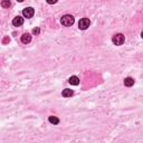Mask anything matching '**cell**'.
I'll list each match as a JSON object with an SVG mask.
<instances>
[{"instance_id": "obj_1", "label": "cell", "mask_w": 143, "mask_h": 143, "mask_svg": "<svg viewBox=\"0 0 143 143\" xmlns=\"http://www.w3.org/2000/svg\"><path fill=\"white\" fill-rule=\"evenodd\" d=\"M62 24L63 26H66V27H69V26H72L75 22V19L73 16H70V15H65V16H63L62 18Z\"/></svg>"}, {"instance_id": "obj_2", "label": "cell", "mask_w": 143, "mask_h": 143, "mask_svg": "<svg viewBox=\"0 0 143 143\" xmlns=\"http://www.w3.org/2000/svg\"><path fill=\"white\" fill-rule=\"evenodd\" d=\"M112 41L116 46H121V45H123L124 41H125V37H124L122 34H116V35L113 36Z\"/></svg>"}, {"instance_id": "obj_3", "label": "cell", "mask_w": 143, "mask_h": 143, "mask_svg": "<svg viewBox=\"0 0 143 143\" xmlns=\"http://www.w3.org/2000/svg\"><path fill=\"white\" fill-rule=\"evenodd\" d=\"M89 25H91V21H89L88 18H82L78 22V28L82 29V30H85L89 27Z\"/></svg>"}, {"instance_id": "obj_4", "label": "cell", "mask_w": 143, "mask_h": 143, "mask_svg": "<svg viewBox=\"0 0 143 143\" xmlns=\"http://www.w3.org/2000/svg\"><path fill=\"white\" fill-rule=\"evenodd\" d=\"M34 14H35V10L31 7H28V8H25L24 11H22V15H24L25 18H31L34 16Z\"/></svg>"}, {"instance_id": "obj_5", "label": "cell", "mask_w": 143, "mask_h": 143, "mask_svg": "<svg viewBox=\"0 0 143 143\" xmlns=\"http://www.w3.org/2000/svg\"><path fill=\"white\" fill-rule=\"evenodd\" d=\"M22 24H24V18H22V17L18 16V17H16V18H14L12 25L15 26V27H20Z\"/></svg>"}, {"instance_id": "obj_6", "label": "cell", "mask_w": 143, "mask_h": 143, "mask_svg": "<svg viewBox=\"0 0 143 143\" xmlns=\"http://www.w3.org/2000/svg\"><path fill=\"white\" fill-rule=\"evenodd\" d=\"M21 41L24 44H28L31 41V36L29 35V34H24V35L21 36Z\"/></svg>"}, {"instance_id": "obj_7", "label": "cell", "mask_w": 143, "mask_h": 143, "mask_svg": "<svg viewBox=\"0 0 143 143\" xmlns=\"http://www.w3.org/2000/svg\"><path fill=\"white\" fill-rule=\"evenodd\" d=\"M124 85L127 86V87H131V86L134 85V80L132 77H127L124 80Z\"/></svg>"}, {"instance_id": "obj_8", "label": "cell", "mask_w": 143, "mask_h": 143, "mask_svg": "<svg viewBox=\"0 0 143 143\" xmlns=\"http://www.w3.org/2000/svg\"><path fill=\"white\" fill-rule=\"evenodd\" d=\"M69 83L72 85H78L80 84V78H78L77 76H72L69 78Z\"/></svg>"}, {"instance_id": "obj_9", "label": "cell", "mask_w": 143, "mask_h": 143, "mask_svg": "<svg viewBox=\"0 0 143 143\" xmlns=\"http://www.w3.org/2000/svg\"><path fill=\"white\" fill-rule=\"evenodd\" d=\"M62 94H63V96H64V97H70V96H72V95H73V94H74V92L72 91V89H68V88H66V89H64Z\"/></svg>"}, {"instance_id": "obj_10", "label": "cell", "mask_w": 143, "mask_h": 143, "mask_svg": "<svg viewBox=\"0 0 143 143\" xmlns=\"http://www.w3.org/2000/svg\"><path fill=\"white\" fill-rule=\"evenodd\" d=\"M49 122L51 124H58L59 123V120L56 118V116H49Z\"/></svg>"}, {"instance_id": "obj_11", "label": "cell", "mask_w": 143, "mask_h": 143, "mask_svg": "<svg viewBox=\"0 0 143 143\" xmlns=\"http://www.w3.org/2000/svg\"><path fill=\"white\" fill-rule=\"evenodd\" d=\"M10 0H2V2H1V6L3 7V8H9L10 7Z\"/></svg>"}, {"instance_id": "obj_12", "label": "cell", "mask_w": 143, "mask_h": 143, "mask_svg": "<svg viewBox=\"0 0 143 143\" xmlns=\"http://www.w3.org/2000/svg\"><path fill=\"white\" fill-rule=\"evenodd\" d=\"M39 28L38 27H36V28H34L32 29V34H35V35H38V34H39Z\"/></svg>"}, {"instance_id": "obj_13", "label": "cell", "mask_w": 143, "mask_h": 143, "mask_svg": "<svg viewBox=\"0 0 143 143\" xmlns=\"http://www.w3.org/2000/svg\"><path fill=\"white\" fill-rule=\"evenodd\" d=\"M47 3H49V5H54V3H56L58 1V0H46Z\"/></svg>"}, {"instance_id": "obj_14", "label": "cell", "mask_w": 143, "mask_h": 143, "mask_svg": "<svg viewBox=\"0 0 143 143\" xmlns=\"http://www.w3.org/2000/svg\"><path fill=\"white\" fill-rule=\"evenodd\" d=\"M17 1H19V2H22V1H24V0H17Z\"/></svg>"}]
</instances>
